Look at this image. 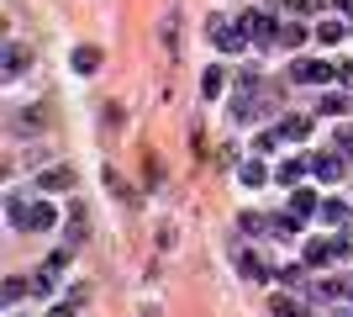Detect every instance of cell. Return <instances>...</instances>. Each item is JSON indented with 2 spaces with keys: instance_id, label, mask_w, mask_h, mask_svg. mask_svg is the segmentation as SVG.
<instances>
[{
  "instance_id": "cell-1",
  "label": "cell",
  "mask_w": 353,
  "mask_h": 317,
  "mask_svg": "<svg viewBox=\"0 0 353 317\" xmlns=\"http://www.w3.org/2000/svg\"><path fill=\"white\" fill-rule=\"evenodd\" d=\"M290 79H301V85H332V79H338V64L301 59V64H290Z\"/></svg>"
},
{
  "instance_id": "cell-2",
  "label": "cell",
  "mask_w": 353,
  "mask_h": 317,
  "mask_svg": "<svg viewBox=\"0 0 353 317\" xmlns=\"http://www.w3.org/2000/svg\"><path fill=\"white\" fill-rule=\"evenodd\" d=\"M237 27H243V37H253V43H269V37H274V16L269 11H248Z\"/></svg>"
},
{
  "instance_id": "cell-3",
  "label": "cell",
  "mask_w": 353,
  "mask_h": 317,
  "mask_svg": "<svg viewBox=\"0 0 353 317\" xmlns=\"http://www.w3.org/2000/svg\"><path fill=\"white\" fill-rule=\"evenodd\" d=\"M311 169H316L322 180H343V175H348V153H316Z\"/></svg>"
},
{
  "instance_id": "cell-4",
  "label": "cell",
  "mask_w": 353,
  "mask_h": 317,
  "mask_svg": "<svg viewBox=\"0 0 353 317\" xmlns=\"http://www.w3.org/2000/svg\"><path fill=\"white\" fill-rule=\"evenodd\" d=\"M211 32H216V48H221V53H243V43H248L243 27H221L216 16H211Z\"/></svg>"
},
{
  "instance_id": "cell-5",
  "label": "cell",
  "mask_w": 353,
  "mask_h": 317,
  "mask_svg": "<svg viewBox=\"0 0 353 317\" xmlns=\"http://www.w3.org/2000/svg\"><path fill=\"white\" fill-rule=\"evenodd\" d=\"M53 222H59V211L48 206V201H37V206L27 201V233H48Z\"/></svg>"
},
{
  "instance_id": "cell-6",
  "label": "cell",
  "mask_w": 353,
  "mask_h": 317,
  "mask_svg": "<svg viewBox=\"0 0 353 317\" xmlns=\"http://www.w3.org/2000/svg\"><path fill=\"white\" fill-rule=\"evenodd\" d=\"M37 185H43V191H74V169L69 164H53V169L37 175Z\"/></svg>"
},
{
  "instance_id": "cell-7",
  "label": "cell",
  "mask_w": 353,
  "mask_h": 317,
  "mask_svg": "<svg viewBox=\"0 0 353 317\" xmlns=\"http://www.w3.org/2000/svg\"><path fill=\"white\" fill-rule=\"evenodd\" d=\"M237 270L248 275V280H259V286L269 280V265H264L259 254H253V249H237Z\"/></svg>"
},
{
  "instance_id": "cell-8",
  "label": "cell",
  "mask_w": 353,
  "mask_h": 317,
  "mask_svg": "<svg viewBox=\"0 0 353 317\" xmlns=\"http://www.w3.org/2000/svg\"><path fill=\"white\" fill-rule=\"evenodd\" d=\"M311 211H322L316 191H306V185H295V191H290V217H311Z\"/></svg>"
},
{
  "instance_id": "cell-9",
  "label": "cell",
  "mask_w": 353,
  "mask_h": 317,
  "mask_svg": "<svg viewBox=\"0 0 353 317\" xmlns=\"http://www.w3.org/2000/svg\"><path fill=\"white\" fill-rule=\"evenodd\" d=\"M306 159H285V164L280 169H274V180H280V185H290V191H295V185H301V180H306Z\"/></svg>"
},
{
  "instance_id": "cell-10",
  "label": "cell",
  "mask_w": 353,
  "mask_h": 317,
  "mask_svg": "<svg viewBox=\"0 0 353 317\" xmlns=\"http://www.w3.org/2000/svg\"><path fill=\"white\" fill-rule=\"evenodd\" d=\"M79 238H90V211H85V201H74V206H69V243H79Z\"/></svg>"
},
{
  "instance_id": "cell-11",
  "label": "cell",
  "mask_w": 353,
  "mask_h": 317,
  "mask_svg": "<svg viewBox=\"0 0 353 317\" xmlns=\"http://www.w3.org/2000/svg\"><path fill=\"white\" fill-rule=\"evenodd\" d=\"M21 69H27V48H21V43H11V48H6V59H0V75H6V79H16Z\"/></svg>"
},
{
  "instance_id": "cell-12",
  "label": "cell",
  "mask_w": 353,
  "mask_h": 317,
  "mask_svg": "<svg viewBox=\"0 0 353 317\" xmlns=\"http://www.w3.org/2000/svg\"><path fill=\"white\" fill-rule=\"evenodd\" d=\"M327 259H338V254H332V243H327V238H311L306 243V265H311V270H322Z\"/></svg>"
},
{
  "instance_id": "cell-13",
  "label": "cell",
  "mask_w": 353,
  "mask_h": 317,
  "mask_svg": "<svg viewBox=\"0 0 353 317\" xmlns=\"http://www.w3.org/2000/svg\"><path fill=\"white\" fill-rule=\"evenodd\" d=\"M322 217H327V222H338V227H348L353 211H348V201H322Z\"/></svg>"
},
{
  "instance_id": "cell-14",
  "label": "cell",
  "mask_w": 353,
  "mask_h": 317,
  "mask_svg": "<svg viewBox=\"0 0 353 317\" xmlns=\"http://www.w3.org/2000/svg\"><path fill=\"white\" fill-rule=\"evenodd\" d=\"M74 69H79V75H95V69H101V53H95V48H79V53H74Z\"/></svg>"
},
{
  "instance_id": "cell-15",
  "label": "cell",
  "mask_w": 353,
  "mask_h": 317,
  "mask_svg": "<svg viewBox=\"0 0 353 317\" xmlns=\"http://www.w3.org/2000/svg\"><path fill=\"white\" fill-rule=\"evenodd\" d=\"M306 127H311L306 117H285L280 127H274V133H280V137H306Z\"/></svg>"
},
{
  "instance_id": "cell-16",
  "label": "cell",
  "mask_w": 353,
  "mask_h": 317,
  "mask_svg": "<svg viewBox=\"0 0 353 317\" xmlns=\"http://www.w3.org/2000/svg\"><path fill=\"white\" fill-rule=\"evenodd\" d=\"M269 307H274V317H311L306 307H295L290 296H274V302H269Z\"/></svg>"
},
{
  "instance_id": "cell-17",
  "label": "cell",
  "mask_w": 353,
  "mask_h": 317,
  "mask_svg": "<svg viewBox=\"0 0 353 317\" xmlns=\"http://www.w3.org/2000/svg\"><path fill=\"white\" fill-rule=\"evenodd\" d=\"M269 233H274V238H295V233H301V222H295V217H269Z\"/></svg>"
},
{
  "instance_id": "cell-18",
  "label": "cell",
  "mask_w": 353,
  "mask_h": 317,
  "mask_svg": "<svg viewBox=\"0 0 353 317\" xmlns=\"http://www.w3.org/2000/svg\"><path fill=\"white\" fill-rule=\"evenodd\" d=\"M280 43H285V48H301V43H306V27H301V21H290V27H280Z\"/></svg>"
},
{
  "instance_id": "cell-19",
  "label": "cell",
  "mask_w": 353,
  "mask_h": 317,
  "mask_svg": "<svg viewBox=\"0 0 353 317\" xmlns=\"http://www.w3.org/2000/svg\"><path fill=\"white\" fill-rule=\"evenodd\" d=\"M0 296H6V302H21V296H27V280H21V275H11V280L0 286Z\"/></svg>"
},
{
  "instance_id": "cell-20",
  "label": "cell",
  "mask_w": 353,
  "mask_h": 317,
  "mask_svg": "<svg viewBox=\"0 0 353 317\" xmlns=\"http://www.w3.org/2000/svg\"><path fill=\"white\" fill-rule=\"evenodd\" d=\"M316 43H343V21H322V27H316Z\"/></svg>"
},
{
  "instance_id": "cell-21",
  "label": "cell",
  "mask_w": 353,
  "mask_h": 317,
  "mask_svg": "<svg viewBox=\"0 0 353 317\" xmlns=\"http://www.w3.org/2000/svg\"><path fill=\"white\" fill-rule=\"evenodd\" d=\"M6 217H11L16 227H27V201H21V196H11V201H6Z\"/></svg>"
},
{
  "instance_id": "cell-22",
  "label": "cell",
  "mask_w": 353,
  "mask_h": 317,
  "mask_svg": "<svg viewBox=\"0 0 353 317\" xmlns=\"http://www.w3.org/2000/svg\"><path fill=\"white\" fill-rule=\"evenodd\" d=\"M269 175H264V164H259V159H248V164H243V185H264Z\"/></svg>"
},
{
  "instance_id": "cell-23",
  "label": "cell",
  "mask_w": 353,
  "mask_h": 317,
  "mask_svg": "<svg viewBox=\"0 0 353 317\" xmlns=\"http://www.w3.org/2000/svg\"><path fill=\"white\" fill-rule=\"evenodd\" d=\"M332 254H338V259H348V254H353V233H348V227H338V238H332Z\"/></svg>"
},
{
  "instance_id": "cell-24",
  "label": "cell",
  "mask_w": 353,
  "mask_h": 317,
  "mask_svg": "<svg viewBox=\"0 0 353 317\" xmlns=\"http://www.w3.org/2000/svg\"><path fill=\"white\" fill-rule=\"evenodd\" d=\"M221 85H227V75H221V69H206V79H201V90H206V95H221Z\"/></svg>"
},
{
  "instance_id": "cell-25",
  "label": "cell",
  "mask_w": 353,
  "mask_h": 317,
  "mask_svg": "<svg viewBox=\"0 0 353 317\" xmlns=\"http://www.w3.org/2000/svg\"><path fill=\"white\" fill-rule=\"evenodd\" d=\"M237 222H243V233H253V238H259V233H264V222H269V217H253V211H243Z\"/></svg>"
},
{
  "instance_id": "cell-26",
  "label": "cell",
  "mask_w": 353,
  "mask_h": 317,
  "mask_svg": "<svg viewBox=\"0 0 353 317\" xmlns=\"http://www.w3.org/2000/svg\"><path fill=\"white\" fill-rule=\"evenodd\" d=\"M322 111H327V117H343V111H348V95H327Z\"/></svg>"
},
{
  "instance_id": "cell-27",
  "label": "cell",
  "mask_w": 353,
  "mask_h": 317,
  "mask_svg": "<svg viewBox=\"0 0 353 317\" xmlns=\"http://www.w3.org/2000/svg\"><path fill=\"white\" fill-rule=\"evenodd\" d=\"M53 280H59L53 270H43V275H37V280H32V286H37V296H53Z\"/></svg>"
},
{
  "instance_id": "cell-28",
  "label": "cell",
  "mask_w": 353,
  "mask_h": 317,
  "mask_svg": "<svg viewBox=\"0 0 353 317\" xmlns=\"http://www.w3.org/2000/svg\"><path fill=\"white\" fill-rule=\"evenodd\" d=\"M274 143H280V133H259V137H253V153H269Z\"/></svg>"
},
{
  "instance_id": "cell-29",
  "label": "cell",
  "mask_w": 353,
  "mask_h": 317,
  "mask_svg": "<svg viewBox=\"0 0 353 317\" xmlns=\"http://www.w3.org/2000/svg\"><path fill=\"white\" fill-rule=\"evenodd\" d=\"M48 270H53V275H63V270H69V249H59V254H48Z\"/></svg>"
},
{
  "instance_id": "cell-30",
  "label": "cell",
  "mask_w": 353,
  "mask_h": 317,
  "mask_svg": "<svg viewBox=\"0 0 353 317\" xmlns=\"http://www.w3.org/2000/svg\"><path fill=\"white\" fill-rule=\"evenodd\" d=\"M285 280V286H295V280H301V265H280V270H274Z\"/></svg>"
},
{
  "instance_id": "cell-31",
  "label": "cell",
  "mask_w": 353,
  "mask_h": 317,
  "mask_svg": "<svg viewBox=\"0 0 353 317\" xmlns=\"http://www.w3.org/2000/svg\"><path fill=\"white\" fill-rule=\"evenodd\" d=\"M338 143H343V153L353 159V127H338Z\"/></svg>"
},
{
  "instance_id": "cell-32",
  "label": "cell",
  "mask_w": 353,
  "mask_h": 317,
  "mask_svg": "<svg viewBox=\"0 0 353 317\" xmlns=\"http://www.w3.org/2000/svg\"><path fill=\"white\" fill-rule=\"evenodd\" d=\"M311 6H316V0H285V11H295V16H301V11H311Z\"/></svg>"
},
{
  "instance_id": "cell-33",
  "label": "cell",
  "mask_w": 353,
  "mask_h": 317,
  "mask_svg": "<svg viewBox=\"0 0 353 317\" xmlns=\"http://www.w3.org/2000/svg\"><path fill=\"white\" fill-rule=\"evenodd\" d=\"M74 307H79V302H74V296H69V302H63V307H53V312H48V317H74Z\"/></svg>"
},
{
  "instance_id": "cell-34",
  "label": "cell",
  "mask_w": 353,
  "mask_h": 317,
  "mask_svg": "<svg viewBox=\"0 0 353 317\" xmlns=\"http://www.w3.org/2000/svg\"><path fill=\"white\" fill-rule=\"evenodd\" d=\"M332 6H343V11H348V16H353V0H332Z\"/></svg>"
},
{
  "instance_id": "cell-35",
  "label": "cell",
  "mask_w": 353,
  "mask_h": 317,
  "mask_svg": "<svg viewBox=\"0 0 353 317\" xmlns=\"http://www.w3.org/2000/svg\"><path fill=\"white\" fill-rule=\"evenodd\" d=\"M143 317H153V307H148V312H143Z\"/></svg>"
}]
</instances>
